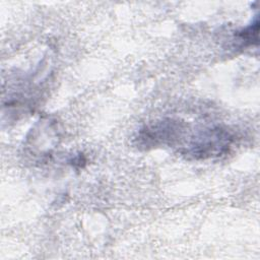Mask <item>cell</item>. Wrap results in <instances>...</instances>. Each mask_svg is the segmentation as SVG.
<instances>
[{"label": "cell", "instance_id": "6da1fadb", "mask_svg": "<svg viewBox=\"0 0 260 260\" xmlns=\"http://www.w3.org/2000/svg\"><path fill=\"white\" fill-rule=\"evenodd\" d=\"M231 142L232 136L225 130H207L194 140L187 150V153L193 155L195 158H206L213 155H219L226 150Z\"/></svg>", "mask_w": 260, "mask_h": 260}, {"label": "cell", "instance_id": "7a4b0ae2", "mask_svg": "<svg viewBox=\"0 0 260 260\" xmlns=\"http://www.w3.org/2000/svg\"><path fill=\"white\" fill-rule=\"evenodd\" d=\"M177 134V128L171 122L158 123L152 127L145 128L140 131L138 136V141L146 146L157 145L158 143L170 142L172 139H175Z\"/></svg>", "mask_w": 260, "mask_h": 260}, {"label": "cell", "instance_id": "3957f363", "mask_svg": "<svg viewBox=\"0 0 260 260\" xmlns=\"http://www.w3.org/2000/svg\"><path fill=\"white\" fill-rule=\"evenodd\" d=\"M240 39L246 44L252 45L253 43L258 42V20L256 19L255 22L247 26L245 29H243L240 34Z\"/></svg>", "mask_w": 260, "mask_h": 260}]
</instances>
